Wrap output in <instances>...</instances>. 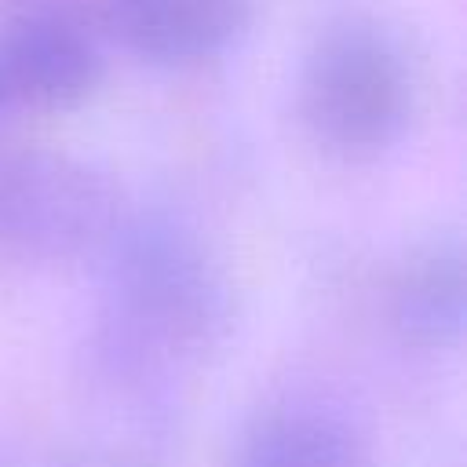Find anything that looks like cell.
<instances>
[{"instance_id": "obj_1", "label": "cell", "mask_w": 467, "mask_h": 467, "mask_svg": "<svg viewBox=\"0 0 467 467\" xmlns=\"http://www.w3.org/2000/svg\"><path fill=\"white\" fill-rule=\"evenodd\" d=\"M299 113L310 139L343 161L390 150L412 117V69L401 44L372 18L328 26L306 51Z\"/></svg>"}, {"instance_id": "obj_2", "label": "cell", "mask_w": 467, "mask_h": 467, "mask_svg": "<svg viewBox=\"0 0 467 467\" xmlns=\"http://www.w3.org/2000/svg\"><path fill=\"white\" fill-rule=\"evenodd\" d=\"M120 230L113 182L66 150H18L0 161V244L62 263L109 244Z\"/></svg>"}, {"instance_id": "obj_3", "label": "cell", "mask_w": 467, "mask_h": 467, "mask_svg": "<svg viewBox=\"0 0 467 467\" xmlns=\"http://www.w3.org/2000/svg\"><path fill=\"white\" fill-rule=\"evenodd\" d=\"M117 296L128 317L171 343L197 339L223 310L219 277L193 241L171 226L117 230Z\"/></svg>"}, {"instance_id": "obj_4", "label": "cell", "mask_w": 467, "mask_h": 467, "mask_svg": "<svg viewBox=\"0 0 467 467\" xmlns=\"http://www.w3.org/2000/svg\"><path fill=\"white\" fill-rule=\"evenodd\" d=\"M99 80L102 58L73 22L29 15L0 29V120L73 109Z\"/></svg>"}, {"instance_id": "obj_5", "label": "cell", "mask_w": 467, "mask_h": 467, "mask_svg": "<svg viewBox=\"0 0 467 467\" xmlns=\"http://www.w3.org/2000/svg\"><path fill=\"white\" fill-rule=\"evenodd\" d=\"M109 22L142 62L197 66L244 36L252 0H109Z\"/></svg>"}, {"instance_id": "obj_6", "label": "cell", "mask_w": 467, "mask_h": 467, "mask_svg": "<svg viewBox=\"0 0 467 467\" xmlns=\"http://www.w3.org/2000/svg\"><path fill=\"white\" fill-rule=\"evenodd\" d=\"M394 325L423 347L452 343L463 328V259L456 244H431L394 285Z\"/></svg>"}, {"instance_id": "obj_7", "label": "cell", "mask_w": 467, "mask_h": 467, "mask_svg": "<svg viewBox=\"0 0 467 467\" xmlns=\"http://www.w3.org/2000/svg\"><path fill=\"white\" fill-rule=\"evenodd\" d=\"M237 467H365V456L343 420L321 409H281L248 434Z\"/></svg>"}]
</instances>
